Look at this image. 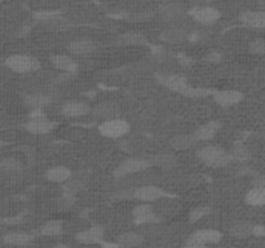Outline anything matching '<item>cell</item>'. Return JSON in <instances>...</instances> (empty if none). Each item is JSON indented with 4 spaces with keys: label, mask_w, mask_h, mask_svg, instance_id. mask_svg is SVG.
Returning a JSON list of instances; mask_svg holds the SVG:
<instances>
[{
    "label": "cell",
    "mask_w": 265,
    "mask_h": 248,
    "mask_svg": "<svg viewBox=\"0 0 265 248\" xmlns=\"http://www.w3.org/2000/svg\"><path fill=\"white\" fill-rule=\"evenodd\" d=\"M239 21L249 27L263 29L265 26V12L263 10H245L239 14Z\"/></svg>",
    "instance_id": "cell-11"
},
{
    "label": "cell",
    "mask_w": 265,
    "mask_h": 248,
    "mask_svg": "<svg viewBox=\"0 0 265 248\" xmlns=\"http://www.w3.org/2000/svg\"><path fill=\"white\" fill-rule=\"evenodd\" d=\"M213 100L221 108H230L239 104L243 100V95L239 91L226 89V91H217L213 93Z\"/></svg>",
    "instance_id": "cell-10"
},
{
    "label": "cell",
    "mask_w": 265,
    "mask_h": 248,
    "mask_svg": "<svg viewBox=\"0 0 265 248\" xmlns=\"http://www.w3.org/2000/svg\"><path fill=\"white\" fill-rule=\"evenodd\" d=\"M119 46H141L146 44L147 39L141 33H125L121 34L117 39Z\"/></svg>",
    "instance_id": "cell-23"
},
{
    "label": "cell",
    "mask_w": 265,
    "mask_h": 248,
    "mask_svg": "<svg viewBox=\"0 0 265 248\" xmlns=\"http://www.w3.org/2000/svg\"><path fill=\"white\" fill-rule=\"evenodd\" d=\"M33 241V237L25 233H9L4 237V242L12 246H25Z\"/></svg>",
    "instance_id": "cell-32"
},
{
    "label": "cell",
    "mask_w": 265,
    "mask_h": 248,
    "mask_svg": "<svg viewBox=\"0 0 265 248\" xmlns=\"http://www.w3.org/2000/svg\"><path fill=\"white\" fill-rule=\"evenodd\" d=\"M23 166L16 158H7L0 162V171L8 175H18L22 172Z\"/></svg>",
    "instance_id": "cell-28"
},
{
    "label": "cell",
    "mask_w": 265,
    "mask_h": 248,
    "mask_svg": "<svg viewBox=\"0 0 265 248\" xmlns=\"http://www.w3.org/2000/svg\"><path fill=\"white\" fill-rule=\"evenodd\" d=\"M42 21L47 27L56 30V31H64V30L69 29L71 26V22L64 16H60V14H51V16L43 18Z\"/></svg>",
    "instance_id": "cell-22"
},
{
    "label": "cell",
    "mask_w": 265,
    "mask_h": 248,
    "mask_svg": "<svg viewBox=\"0 0 265 248\" xmlns=\"http://www.w3.org/2000/svg\"><path fill=\"white\" fill-rule=\"evenodd\" d=\"M252 230H254V225H251L250 222L239 221L236 222V224L230 228V234H232L233 237H236V238L243 239L251 237Z\"/></svg>",
    "instance_id": "cell-27"
},
{
    "label": "cell",
    "mask_w": 265,
    "mask_h": 248,
    "mask_svg": "<svg viewBox=\"0 0 265 248\" xmlns=\"http://www.w3.org/2000/svg\"><path fill=\"white\" fill-rule=\"evenodd\" d=\"M150 162L147 159H141V158H128L125 162H122L114 170L115 177H125L128 175H134V173L142 172L150 167Z\"/></svg>",
    "instance_id": "cell-5"
},
{
    "label": "cell",
    "mask_w": 265,
    "mask_h": 248,
    "mask_svg": "<svg viewBox=\"0 0 265 248\" xmlns=\"http://www.w3.org/2000/svg\"><path fill=\"white\" fill-rule=\"evenodd\" d=\"M51 62H52L53 66H55L56 69L61 70V71L75 72V70H76V63L74 62V60H72L70 56H66V55L52 56Z\"/></svg>",
    "instance_id": "cell-21"
},
{
    "label": "cell",
    "mask_w": 265,
    "mask_h": 248,
    "mask_svg": "<svg viewBox=\"0 0 265 248\" xmlns=\"http://www.w3.org/2000/svg\"><path fill=\"white\" fill-rule=\"evenodd\" d=\"M207 60H208L209 62H220V60H221V55H220L217 51H212V52L208 53Z\"/></svg>",
    "instance_id": "cell-39"
},
{
    "label": "cell",
    "mask_w": 265,
    "mask_h": 248,
    "mask_svg": "<svg viewBox=\"0 0 265 248\" xmlns=\"http://www.w3.org/2000/svg\"><path fill=\"white\" fill-rule=\"evenodd\" d=\"M249 51L252 55L262 56L265 53V43L263 38H258V39H254L249 46Z\"/></svg>",
    "instance_id": "cell-36"
},
{
    "label": "cell",
    "mask_w": 265,
    "mask_h": 248,
    "mask_svg": "<svg viewBox=\"0 0 265 248\" xmlns=\"http://www.w3.org/2000/svg\"><path fill=\"white\" fill-rule=\"evenodd\" d=\"M69 52L75 56H85L93 52L95 49V42L89 38H78V39L70 42Z\"/></svg>",
    "instance_id": "cell-16"
},
{
    "label": "cell",
    "mask_w": 265,
    "mask_h": 248,
    "mask_svg": "<svg viewBox=\"0 0 265 248\" xmlns=\"http://www.w3.org/2000/svg\"><path fill=\"white\" fill-rule=\"evenodd\" d=\"M159 39L168 44H179L183 43L184 40L189 39V35L184 29L180 27H170V29L163 30L159 35Z\"/></svg>",
    "instance_id": "cell-17"
},
{
    "label": "cell",
    "mask_w": 265,
    "mask_h": 248,
    "mask_svg": "<svg viewBox=\"0 0 265 248\" xmlns=\"http://www.w3.org/2000/svg\"><path fill=\"white\" fill-rule=\"evenodd\" d=\"M93 118L100 119L102 122L112 121V119H117L121 115V109L115 102L112 101H105L101 104H97L95 108H92L89 111Z\"/></svg>",
    "instance_id": "cell-6"
},
{
    "label": "cell",
    "mask_w": 265,
    "mask_h": 248,
    "mask_svg": "<svg viewBox=\"0 0 265 248\" xmlns=\"http://www.w3.org/2000/svg\"><path fill=\"white\" fill-rule=\"evenodd\" d=\"M151 166H157L161 167L163 170H171L174 168L177 163V159L175 155L168 153H163V154H158L155 157H153L151 159H149Z\"/></svg>",
    "instance_id": "cell-24"
},
{
    "label": "cell",
    "mask_w": 265,
    "mask_h": 248,
    "mask_svg": "<svg viewBox=\"0 0 265 248\" xmlns=\"http://www.w3.org/2000/svg\"><path fill=\"white\" fill-rule=\"evenodd\" d=\"M245 200L250 206L260 207L265 203V187H252L246 194Z\"/></svg>",
    "instance_id": "cell-26"
},
{
    "label": "cell",
    "mask_w": 265,
    "mask_h": 248,
    "mask_svg": "<svg viewBox=\"0 0 265 248\" xmlns=\"http://www.w3.org/2000/svg\"><path fill=\"white\" fill-rule=\"evenodd\" d=\"M74 196H70L67 194H64L61 198L59 199V204L61 207H65V208H69V207L72 206V203H74Z\"/></svg>",
    "instance_id": "cell-38"
},
{
    "label": "cell",
    "mask_w": 265,
    "mask_h": 248,
    "mask_svg": "<svg viewBox=\"0 0 265 248\" xmlns=\"http://www.w3.org/2000/svg\"><path fill=\"white\" fill-rule=\"evenodd\" d=\"M63 230V221H60V220H51V221L46 222L44 225H42L40 234L47 235V237H55V235L61 234Z\"/></svg>",
    "instance_id": "cell-30"
},
{
    "label": "cell",
    "mask_w": 265,
    "mask_h": 248,
    "mask_svg": "<svg viewBox=\"0 0 265 248\" xmlns=\"http://www.w3.org/2000/svg\"><path fill=\"white\" fill-rule=\"evenodd\" d=\"M142 237L133 232L130 233H125V234H122L121 237L118 238V246L119 247L123 248H132V247H137L142 243Z\"/></svg>",
    "instance_id": "cell-29"
},
{
    "label": "cell",
    "mask_w": 265,
    "mask_h": 248,
    "mask_svg": "<svg viewBox=\"0 0 265 248\" xmlns=\"http://www.w3.org/2000/svg\"><path fill=\"white\" fill-rule=\"evenodd\" d=\"M159 80H161V83L164 85V87H167L168 89L177 92V93H180V95H183V92L189 87L187 78L184 75H181V74L163 75L159 78Z\"/></svg>",
    "instance_id": "cell-13"
},
{
    "label": "cell",
    "mask_w": 265,
    "mask_h": 248,
    "mask_svg": "<svg viewBox=\"0 0 265 248\" xmlns=\"http://www.w3.org/2000/svg\"><path fill=\"white\" fill-rule=\"evenodd\" d=\"M221 239V233L215 229H202L197 230L188 238L185 248H204L209 243H217Z\"/></svg>",
    "instance_id": "cell-3"
},
{
    "label": "cell",
    "mask_w": 265,
    "mask_h": 248,
    "mask_svg": "<svg viewBox=\"0 0 265 248\" xmlns=\"http://www.w3.org/2000/svg\"><path fill=\"white\" fill-rule=\"evenodd\" d=\"M130 124L125 119H121V118H117V119H112V121L102 122L100 125H98V132L104 136V137L109 138H121L123 137L125 134H127L130 132Z\"/></svg>",
    "instance_id": "cell-4"
},
{
    "label": "cell",
    "mask_w": 265,
    "mask_h": 248,
    "mask_svg": "<svg viewBox=\"0 0 265 248\" xmlns=\"http://www.w3.org/2000/svg\"><path fill=\"white\" fill-rule=\"evenodd\" d=\"M220 128H221V124H220L219 122H208V123L200 125L192 136H193L196 142L197 141H208L215 137V134L219 132Z\"/></svg>",
    "instance_id": "cell-15"
},
{
    "label": "cell",
    "mask_w": 265,
    "mask_h": 248,
    "mask_svg": "<svg viewBox=\"0 0 265 248\" xmlns=\"http://www.w3.org/2000/svg\"><path fill=\"white\" fill-rule=\"evenodd\" d=\"M91 108L83 101H67L63 105L61 113L67 118H79L89 114Z\"/></svg>",
    "instance_id": "cell-12"
},
{
    "label": "cell",
    "mask_w": 265,
    "mask_h": 248,
    "mask_svg": "<svg viewBox=\"0 0 265 248\" xmlns=\"http://www.w3.org/2000/svg\"><path fill=\"white\" fill-rule=\"evenodd\" d=\"M166 196L171 195L168 193H166L164 190H162L161 187H157V186H141V187L133 190L134 199H138L145 203L155 202V200L166 198Z\"/></svg>",
    "instance_id": "cell-8"
},
{
    "label": "cell",
    "mask_w": 265,
    "mask_h": 248,
    "mask_svg": "<svg viewBox=\"0 0 265 248\" xmlns=\"http://www.w3.org/2000/svg\"><path fill=\"white\" fill-rule=\"evenodd\" d=\"M25 128H26L30 133L33 134H47L56 128V123L49 121L48 118L40 115V117L31 118V119L25 124Z\"/></svg>",
    "instance_id": "cell-9"
},
{
    "label": "cell",
    "mask_w": 265,
    "mask_h": 248,
    "mask_svg": "<svg viewBox=\"0 0 265 248\" xmlns=\"http://www.w3.org/2000/svg\"><path fill=\"white\" fill-rule=\"evenodd\" d=\"M83 189H84V184L79 179H70L69 181H66L65 186H64L65 194L70 196H75L76 194L83 191Z\"/></svg>",
    "instance_id": "cell-33"
},
{
    "label": "cell",
    "mask_w": 265,
    "mask_h": 248,
    "mask_svg": "<svg viewBox=\"0 0 265 248\" xmlns=\"http://www.w3.org/2000/svg\"><path fill=\"white\" fill-rule=\"evenodd\" d=\"M51 98L46 95H42V93H35V95H27L25 97V104L29 106V108L34 109H40L43 106H46L47 104H49Z\"/></svg>",
    "instance_id": "cell-31"
},
{
    "label": "cell",
    "mask_w": 265,
    "mask_h": 248,
    "mask_svg": "<svg viewBox=\"0 0 265 248\" xmlns=\"http://www.w3.org/2000/svg\"><path fill=\"white\" fill-rule=\"evenodd\" d=\"M230 155L233 157V159H239V160H247L250 159V157H251L249 149L242 144H237L236 146L233 147Z\"/></svg>",
    "instance_id": "cell-34"
},
{
    "label": "cell",
    "mask_w": 265,
    "mask_h": 248,
    "mask_svg": "<svg viewBox=\"0 0 265 248\" xmlns=\"http://www.w3.org/2000/svg\"><path fill=\"white\" fill-rule=\"evenodd\" d=\"M212 91L209 89H203V88H192V87H188L185 91L183 92V96H187L190 98H198V97H204V96L209 95Z\"/></svg>",
    "instance_id": "cell-37"
},
{
    "label": "cell",
    "mask_w": 265,
    "mask_h": 248,
    "mask_svg": "<svg viewBox=\"0 0 265 248\" xmlns=\"http://www.w3.org/2000/svg\"><path fill=\"white\" fill-rule=\"evenodd\" d=\"M104 238V229L101 226H91L87 230L79 233L76 235V239L82 243H87V245H93V243H100Z\"/></svg>",
    "instance_id": "cell-18"
},
{
    "label": "cell",
    "mask_w": 265,
    "mask_h": 248,
    "mask_svg": "<svg viewBox=\"0 0 265 248\" xmlns=\"http://www.w3.org/2000/svg\"><path fill=\"white\" fill-rule=\"evenodd\" d=\"M252 187H265V181L263 176H258L254 180V186Z\"/></svg>",
    "instance_id": "cell-41"
},
{
    "label": "cell",
    "mask_w": 265,
    "mask_h": 248,
    "mask_svg": "<svg viewBox=\"0 0 265 248\" xmlns=\"http://www.w3.org/2000/svg\"><path fill=\"white\" fill-rule=\"evenodd\" d=\"M252 235H255V237H264V235H265L264 226H263V225H255V226H254V230H252Z\"/></svg>",
    "instance_id": "cell-40"
},
{
    "label": "cell",
    "mask_w": 265,
    "mask_h": 248,
    "mask_svg": "<svg viewBox=\"0 0 265 248\" xmlns=\"http://www.w3.org/2000/svg\"><path fill=\"white\" fill-rule=\"evenodd\" d=\"M71 171L69 168H66V167L63 166H57L53 167L51 170H48L46 172V179L51 183H56V184H63L66 183V181H69L71 179Z\"/></svg>",
    "instance_id": "cell-19"
},
{
    "label": "cell",
    "mask_w": 265,
    "mask_h": 248,
    "mask_svg": "<svg viewBox=\"0 0 265 248\" xmlns=\"http://www.w3.org/2000/svg\"><path fill=\"white\" fill-rule=\"evenodd\" d=\"M184 12H185L184 5L181 3H177V1L163 3L159 7V13L167 20H175L177 17H180Z\"/></svg>",
    "instance_id": "cell-20"
},
{
    "label": "cell",
    "mask_w": 265,
    "mask_h": 248,
    "mask_svg": "<svg viewBox=\"0 0 265 248\" xmlns=\"http://www.w3.org/2000/svg\"><path fill=\"white\" fill-rule=\"evenodd\" d=\"M189 13L197 22L202 23V25H212V23L216 22L220 17H221L219 9L213 7H208V5L194 7L193 9L189 10Z\"/></svg>",
    "instance_id": "cell-7"
},
{
    "label": "cell",
    "mask_w": 265,
    "mask_h": 248,
    "mask_svg": "<svg viewBox=\"0 0 265 248\" xmlns=\"http://www.w3.org/2000/svg\"><path fill=\"white\" fill-rule=\"evenodd\" d=\"M211 213V208L208 206H202V207H196L194 209H192V212L189 215V219L192 222H197L202 220L203 217H206L207 215Z\"/></svg>",
    "instance_id": "cell-35"
},
{
    "label": "cell",
    "mask_w": 265,
    "mask_h": 248,
    "mask_svg": "<svg viewBox=\"0 0 265 248\" xmlns=\"http://www.w3.org/2000/svg\"><path fill=\"white\" fill-rule=\"evenodd\" d=\"M193 144H196V141H194L192 134H177L170 140L171 147L177 151L187 150V149L193 146Z\"/></svg>",
    "instance_id": "cell-25"
},
{
    "label": "cell",
    "mask_w": 265,
    "mask_h": 248,
    "mask_svg": "<svg viewBox=\"0 0 265 248\" xmlns=\"http://www.w3.org/2000/svg\"><path fill=\"white\" fill-rule=\"evenodd\" d=\"M134 220L137 224H150V222L159 221L158 216L154 212L153 207L150 204H140L136 206L132 211Z\"/></svg>",
    "instance_id": "cell-14"
},
{
    "label": "cell",
    "mask_w": 265,
    "mask_h": 248,
    "mask_svg": "<svg viewBox=\"0 0 265 248\" xmlns=\"http://www.w3.org/2000/svg\"><path fill=\"white\" fill-rule=\"evenodd\" d=\"M197 157L199 158L202 163H204L208 167H212V168L225 167L233 160V157L230 155V153L221 149L220 146H213V145L202 147V149L197 153Z\"/></svg>",
    "instance_id": "cell-1"
},
{
    "label": "cell",
    "mask_w": 265,
    "mask_h": 248,
    "mask_svg": "<svg viewBox=\"0 0 265 248\" xmlns=\"http://www.w3.org/2000/svg\"><path fill=\"white\" fill-rule=\"evenodd\" d=\"M5 65L12 71L18 72V74H27V72L35 71V70L39 69L40 62L33 56L12 55L7 59Z\"/></svg>",
    "instance_id": "cell-2"
}]
</instances>
